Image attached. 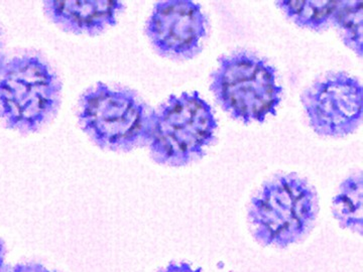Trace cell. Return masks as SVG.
Returning <instances> with one entry per match:
<instances>
[{
	"instance_id": "11",
	"label": "cell",
	"mask_w": 363,
	"mask_h": 272,
	"mask_svg": "<svg viewBox=\"0 0 363 272\" xmlns=\"http://www.w3.org/2000/svg\"><path fill=\"white\" fill-rule=\"evenodd\" d=\"M333 25L337 26L343 42L362 57L363 4L362 1H339Z\"/></svg>"
},
{
	"instance_id": "2",
	"label": "cell",
	"mask_w": 363,
	"mask_h": 272,
	"mask_svg": "<svg viewBox=\"0 0 363 272\" xmlns=\"http://www.w3.org/2000/svg\"><path fill=\"white\" fill-rule=\"evenodd\" d=\"M217 128L212 107L199 93L172 95L159 110L152 111L147 142L150 157L164 166H188L206 154Z\"/></svg>"
},
{
	"instance_id": "7",
	"label": "cell",
	"mask_w": 363,
	"mask_h": 272,
	"mask_svg": "<svg viewBox=\"0 0 363 272\" xmlns=\"http://www.w3.org/2000/svg\"><path fill=\"white\" fill-rule=\"evenodd\" d=\"M208 21L199 4L167 0L155 6L147 23L150 42L162 56L189 60L202 50Z\"/></svg>"
},
{
	"instance_id": "15",
	"label": "cell",
	"mask_w": 363,
	"mask_h": 272,
	"mask_svg": "<svg viewBox=\"0 0 363 272\" xmlns=\"http://www.w3.org/2000/svg\"><path fill=\"white\" fill-rule=\"evenodd\" d=\"M6 55H4V32H2L1 28H0V70L2 67L6 64Z\"/></svg>"
},
{
	"instance_id": "3",
	"label": "cell",
	"mask_w": 363,
	"mask_h": 272,
	"mask_svg": "<svg viewBox=\"0 0 363 272\" xmlns=\"http://www.w3.org/2000/svg\"><path fill=\"white\" fill-rule=\"evenodd\" d=\"M152 111L133 91L97 83L79 102L83 131L101 149L128 152L149 142Z\"/></svg>"
},
{
	"instance_id": "14",
	"label": "cell",
	"mask_w": 363,
	"mask_h": 272,
	"mask_svg": "<svg viewBox=\"0 0 363 272\" xmlns=\"http://www.w3.org/2000/svg\"><path fill=\"white\" fill-rule=\"evenodd\" d=\"M6 248L4 241L0 239V272H6L9 266L6 264Z\"/></svg>"
},
{
	"instance_id": "12",
	"label": "cell",
	"mask_w": 363,
	"mask_h": 272,
	"mask_svg": "<svg viewBox=\"0 0 363 272\" xmlns=\"http://www.w3.org/2000/svg\"><path fill=\"white\" fill-rule=\"evenodd\" d=\"M6 272H54L45 268L40 264L30 262V264H16L13 267H9Z\"/></svg>"
},
{
	"instance_id": "1",
	"label": "cell",
	"mask_w": 363,
	"mask_h": 272,
	"mask_svg": "<svg viewBox=\"0 0 363 272\" xmlns=\"http://www.w3.org/2000/svg\"><path fill=\"white\" fill-rule=\"evenodd\" d=\"M62 84L35 55L14 56L0 70V120L23 135L39 131L56 115Z\"/></svg>"
},
{
	"instance_id": "13",
	"label": "cell",
	"mask_w": 363,
	"mask_h": 272,
	"mask_svg": "<svg viewBox=\"0 0 363 272\" xmlns=\"http://www.w3.org/2000/svg\"><path fill=\"white\" fill-rule=\"evenodd\" d=\"M160 272H202L201 268L193 269L188 264H172Z\"/></svg>"
},
{
	"instance_id": "9",
	"label": "cell",
	"mask_w": 363,
	"mask_h": 272,
	"mask_svg": "<svg viewBox=\"0 0 363 272\" xmlns=\"http://www.w3.org/2000/svg\"><path fill=\"white\" fill-rule=\"evenodd\" d=\"M276 4L296 25L315 32H321L333 23L339 1L283 0L277 1Z\"/></svg>"
},
{
	"instance_id": "6",
	"label": "cell",
	"mask_w": 363,
	"mask_h": 272,
	"mask_svg": "<svg viewBox=\"0 0 363 272\" xmlns=\"http://www.w3.org/2000/svg\"><path fill=\"white\" fill-rule=\"evenodd\" d=\"M362 86L357 79L336 73L308 88L302 102L315 132L342 137L362 124Z\"/></svg>"
},
{
	"instance_id": "8",
	"label": "cell",
	"mask_w": 363,
	"mask_h": 272,
	"mask_svg": "<svg viewBox=\"0 0 363 272\" xmlns=\"http://www.w3.org/2000/svg\"><path fill=\"white\" fill-rule=\"evenodd\" d=\"M44 9L65 32L95 37L116 25L124 4L116 0H47Z\"/></svg>"
},
{
	"instance_id": "5",
	"label": "cell",
	"mask_w": 363,
	"mask_h": 272,
	"mask_svg": "<svg viewBox=\"0 0 363 272\" xmlns=\"http://www.w3.org/2000/svg\"><path fill=\"white\" fill-rule=\"evenodd\" d=\"M210 88L222 108L245 124L276 115L283 93L274 69L247 52L222 57Z\"/></svg>"
},
{
	"instance_id": "4",
	"label": "cell",
	"mask_w": 363,
	"mask_h": 272,
	"mask_svg": "<svg viewBox=\"0 0 363 272\" xmlns=\"http://www.w3.org/2000/svg\"><path fill=\"white\" fill-rule=\"evenodd\" d=\"M317 213L311 186L298 176L284 175L264 183L248 216L255 239L266 246L285 248L309 232Z\"/></svg>"
},
{
	"instance_id": "10",
	"label": "cell",
	"mask_w": 363,
	"mask_h": 272,
	"mask_svg": "<svg viewBox=\"0 0 363 272\" xmlns=\"http://www.w3.org/2000/svg\"><path fill=\"white\" fill-rule=\"evenodd\" d=\"M362 174L350 176L341 183L332 210L342 228L362 233Z\"/></svg>"
}]
</instances>
